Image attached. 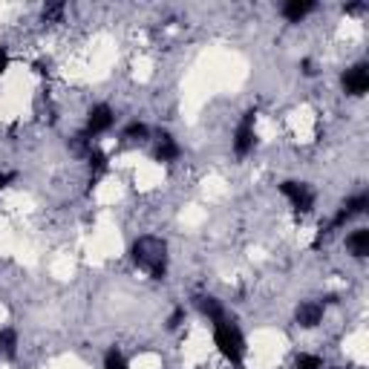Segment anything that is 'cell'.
I'll list each match as a JSON object with an SVG mask.
<instances>
[{
    "label": "cell",
    "mask_w": 369,
    "mask_h": 369,
    "mask_svg": "<svg viewBox=\"0 0 369 369\" xmlns=\"http://www.w3.org/2000/svg\"><path fill=\"white\" fill-rule=\"evenodd\" d=\"M182 147L176 144V139L171 133H159V141H156V162H176Z\"/></svg>",
    "instance_id": "cell-9"
},
{
    "label": "cell",
    "mask_w": 369,
    "mask_h": 369,
    "mask_svg": "<svg viewBox=\"0 0 369 369\" xmlns=\"http://www.w3.org/2000/svg\"><path fill=\"white\" fill-rule=\"evenodd\" d=\"M300 70H303V75H314V73H318V70H314V64H311V58H303Z\"/></svg>",
    "instance_id": "cell-21"
},
{
    "label": "cell",
    "mask_w": 369,
    "mask_h": 369,
    "mask_svg": "<svg viewBox=\"0 0 369 369\" xmlns=\"http://www.w3.org/2000/svg\"><path fill=\"white\" fill-rule=\"evenodd\" d=\"M87 162H90V171H92L95 176L107 171V156H104L98 147H90V150H87Z\"/></svg>",
    "instance_id": "cell-14"
},
{
    "label": "cell",
    "mask_w": 369,
    "mask_h": 369,
    "mask_svg": "<svg viewBox=\"0 0 369 369\" xmlns=\"http://www.w3.org/2000/svg\"><path fill=\"white\" fill-rule=\"evenodd\" d=\"M254 122H257V110H245L242 113V122L237 124V133H234V153L237 156H248L257 144V130H254Z\"/></svg>",
    "instance_id": "cell-4"
},
{
    "label": "cell",
    "mask_w": 369,
    "mask_h": 369,
    "mask_svg": "<svg viewBox=\"0 0 369 369\" xmlns=\"http://www.w3.org/2000/svg\"><path fill=\"white\" fill-rule=\"evenodd\" d=\"M210 326H214V343H217L220 355L225 360H231L234 366H242L245 363V338H242L240 326L228 318V314H225L223 321L210 323Z\"/></svg>",
    "instance_id": "cell-2"
},
{
    "label": "cell",
    "mask_w": 369,
    "mask_h": 369,
    "mask_svg": "<svg viewBox=\"0 0 369 369\" xmlns=\"http://www.w3.org/2000/svg\"><path fill=\"white\" fill-rule=\"evenodd\" d=\"M130 260L136 262L139 269H144L153 280H165L168 274V242L162 237H153V234H144L139 237L133 245H130Z\"/></svg>",
    "instance_id": "cell-1"
},
{
    "label": "cell",
    "mask_w": 369,
    "mask_h": 369,
    "mask_svg": "<svg viewBox=\"0 0 369 369\" xmlns=\"http://www.w3.org/2000/svg\"><path fill=\"white\" fill-rule=\"evenodd\" d=\"M292 369H323V360H321V355H309V352H303V355L294 358Z\"/></svg>",
    "instance_id": "cell-16"
},
{
    "label": "cell",
    "mask_w": 369,
    "mask_h": 369,
    "mask_svg": "<svg viewBox=\"0 0 369 369\" xmlns=\"http://www.w3.org/2000/svg\"><path fill=\"white\" fill-rule=\"evenodd\" d=\"M346 248H349L352 257L363 260V257L369 254V228H358V231H352V234L346 237Z\"/></svg>",
    "instance_id": "cell-11"
},
{
    "label": "cell",
    "mask_w": 369,
    "mask_h": 369,
    "mask_svg": "<svg viewBox=\"0 0 369 369\" xmlns=\"http://www.w3.org/2000/svg\"><path fill=\"white\" fill-rule=\"evenodd\" d=\"M113 122H116V116H113V110L107 107V104H95V107L90 110V116H87V136H101V133H107L110 127H113Z\"/></svg>",
    "instance_id": "cell-7"
},
{
    "label": "cell",
    "mask_w": 369,
    "mask_h": 369,
    "mask_svg": "<svg viewBox=\"0 0 369 369\" xmlns=\"http://www.w3.org/2000/svg\"><path fill=\"white\" fill-rule=\"evenodd\" d=\"M196 309H199L202 318H208V323H217V321L225 318V309H223V303L214 294H199L196 297Z\"/></svg>",
    "instance_id": "cell-8"
},
{
    "label": "cell",
    "mask_w": 369,
    "mask_h": 369,
    "mask_svg": "<svg viewBox=\"0 0 369 369\" xmlns=\"http://www.w3.org/2000/svg\"><path fill=\"white\" fill-rule=\"evenodd\" d=\"M309 12H314V0H289V4H283V18L289 23H300Z\"/></svg>",
    "instance_id": "cell-10"
},
{
    "label": "cell",
    "mask_w": 369,
    "mask_h": 369,
    "mask_svg": "<svg viewBox=\"0 0 369 369\" xmlns=\"http://www.w3.org/2000/svg\"><path fill=\"white\" fill-rule=\"evenodd\" d=\"M363 9V4H349V6H343V12H360Z\"/></svg>",
    "instance_id": "cell-22"
},
{
    "label": "cell",
    "mask_w": 369,
    "mask_h": 369,
    "mask_svg": "<svg viewBox=\"0 0 369 369\" xmlns=\"http://www.w3.org/2000/svg\"><path fill=\"white\" fill-rule=\"evenodd\" d=\"M64 4H49V6H43V21H61V15H64Z\"/></svg>",
    "instance_id": "cell-17"
},
{
    "label": "cell",
    "mask_w": 369,
    "mask_h": 369,
    "mask_svg": "<svg viewBox=\"0 0 369 369\" xmlns=\"http://www.w3.org/2000/svg\"><path fill=\"white\" fill-rule=\"evenodd\" d=\"M0 358H4V360H15L18 358V332L12 326L0 329Z\"/></svg>",
    "instance_id": "cell-12"
},
{
    "label": "cell",
    "mask_w": 369,
    "mask_h": 369,
    "mask_svg": "<svg viewBox=\"0 0 369 369\" xmlns=\"http://www.w3.org/2000/svg\"><path fill=\"white\" fill-rule=\"evenodd\" d=\"M182 323H185V306H176L173 314L168 318V329H179Z\"/></svg>",
    "instance_id": "cell-18"
},
{
    "label": "cell",
    "mask_w": 369,
    "mask_h": 369,
    "mask_svg": "<svg viewBox=\"0 0 369 369\" xmlns=\"http://www.w3.org/2000/svg\"><path fill=\"white\" fill-rule=\"evenodd\" d=\"M150 136V127L144 124V122H130L127 127H124V133H122V139H130V141H141V139H147Z\"/></svg>",
    "instance_id": "cell-15"
},
{
    "label": "cell",
    "mask_w": 369,
    "mask_h": 369,
    "mask_svg": "<svg viewBox=\"0 0 369 369\" xmlns=\"http://www.w3.org/2000/svg\"><path fill=\"white\" fill-rule=\"evenodd\" d=\"M332 369H343V366H332Z\"/></svg>",
    "instance_id": "cell-23"
},
{
    "label": "cell",
    "mask_w": 369,
    "mask_h": 369,
    "mask_svg": "<svg viewBox=\"0 0 369 369\" xmlns=\"http://www.w3.org/2000/svg\"><path fill=\"white\" fill-rule=\"evenodd\" d=\"M101 369H130V363H127V358H124L122 349L110 346L107 352H104V366Z\"/></svg>",
    "instance_id": "cell-13"
},
{
    "label": "cell",
    "mask_w": 369,
    "mask_h": 369,
    "mask_svg": "<svg viewBox=\"0 0 369 369\" xmlns=\"http://www.w3.org/2000/svg\"><path fill=\"white\" fill-rule=\"evenodd\" d=\"M323 321V303L321 300H303L294 309V323L303 329H314Z\"/></svg>",
    "instance_id": "cell-6"
},
{
    "label": "cell",
    "mask_w": 369,
    "mask_h": 369,
    "mask_svg": "<svg viewBox=\"0 0 369 369\" xmlns=\"http://www.w3.org/2000/svg\"><path fill=\"white\" fill-rule=\"evenodd\" d=\"M341 84H343V92L352 95V98L366 95V90H369V67H366V64H355V67H349V70L343 73Z\"/></svg>",
    "instance_id": "cell-5"
},
{
    "label": "cell",
    "mask_w": 369,
    "mask_h": 369,
    "mask_svg": "<svg viewBox=\"0 0 369 369\" xmlns=\"http://www.w3.org/2000/svg\"><path fill=\"white\" fill-rule=\"evenodd\" d=\"M280 193L289 199L294 214H309L314 208V191L306 185V182H294V179H286L280 182Z\"/></svg>",
    "instance_id": "cell-3"
},
{
    "label": "cell",
    "mask_w": 369,
    "mask_h": 369,
    "mask_svg": "<svg viewBox=\"0 0 369 369\" xmlns=\"http://www.w3.org/2000/svg\"><path fill=\"white\" fill-rule=\"evenodd\" d=\"M9 70V52L4 49V46H0V75H4Z\"/></svg>",
    "instance_id": "cell-20"
},
{
    "label": "cell",
    "mask_w": 369,
    "mask_h": 369,
    "mask_svg": "<svg viewBox=\"0 0 369 369\" xmlns=\"http://www.w3.org/2000/svg\"><path fill=\"white\" fill-rule=\"evenodd\" d=\"M15 179H18V173H12V171H0V191L9 188Z\"/></svg>",
    "instance_id": "cell-19"
}]
</instances>
